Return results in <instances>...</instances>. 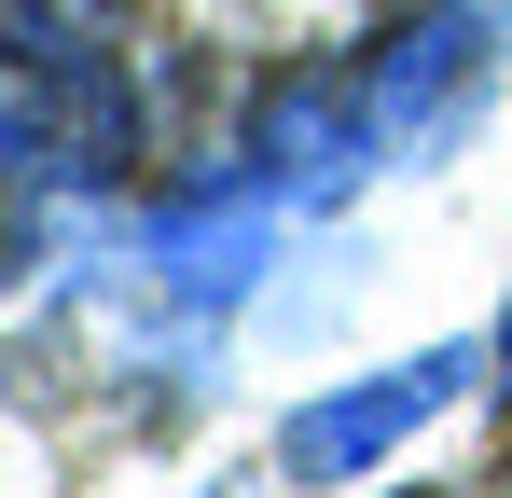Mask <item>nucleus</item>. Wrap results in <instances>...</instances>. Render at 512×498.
<instances>
[{
  "label": "nucleus",
  "instance_id": "2",
  "mask_svg": "<svg viewBox=\"0 0 512 498\" xmlns=\"http://www.w3.org/2000/svg\"><path fill=\"white\" fill-rule=\"evenodd\" d=\"M457 388H471L457 346H429V360H402V374H360L346 402H305V415H291V471H305V485H346V471H374L416 415H443Z\"/></svg>",
  "mask_w": 512,
  "mask_h": 498
},
{
  "label": "nucleus",
  "instance_id": "4",
  "mask_svg": "<svg viewBox=\"0 0 512 498\" xmlns=\"http://www.w3.org/2000/svg\"><path fill=\"white\" fill-rule=\"evenodd\" d=\"M471 97H485V42H471V14L402 28V42H388V70H374V111H388L416 153H443V139L471 125Z\"/></svg>",
  "mask_w": 512,
  "mask_h": 498
},
{
  "label": "nucleus",
  "instance_id": "5",
  "mask_svg": "<svg viewBox=\"0 0 512 498\" xmlns=\"http://www.w3.org/2000/svg\"><path fill=\"white\" fill-rule=\"evenodd\" d=\"M167 263H180V291H208V305H222V291L263 263V222H194V208H180V222H167Z\"/></svg>",
  "mask_w": 512,
  "mask_h": 498
},
{
  "label": "nucleus",
  "instance_id": "3",
  "mask_svg": "<svg viewBox=\"0 0 512 498\" xmlns=\"http://www.w3.org/2000/svg\"><path fill=\"white\" fill-rule=\"evenodd\" d=\"M250 166L277 180V194H346V180L374 166V111H360V83H333V70L263 83V111H250Z\"/></svg>",
  "mask_w": 512,
  "mask_h": 498
},
{
  "label": "nucleus",
  "instance_id": "6",
  "mask_svg": "<svg viewBox=\"0 0 512 498\" xmlns=\"http://www.w3.org/2000/svg\"><path fill=\"white\" fill-rule=\"evenodd\" d=\"M499 346H512V332H499Z\"/></svg>",
  "mask_w": 512,
  "mask_h": 498
},
{
  "label": "nucleus",
  "instance_id": "1",
  "mask_svg": "<svg viewBox=\"0 0 512 498\" xmlns=\"http://www.w3.org/2000/svg\"><path fill=\"white\" fill-rule=\"evenodd\" d=\"M14 111H28V153L56 166H84V180H111V166L139 153V97H125V70L97 56V42H28L14 56Z\"/></svg>",
  "mask_w": 512,
  "mask_h": 498
}]
</instances>
